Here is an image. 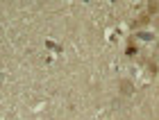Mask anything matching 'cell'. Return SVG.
<instances>
[{
	"label": "cell",
	"instance_id": "obj_1",
	"mask_svg": "<svg viewBox=\"0 0 159 120\" xmlns=\"http://www.w3.org/2000/svg\"><path fill=\"white\" fill-rule=\"evenodd\" d=\"M132 91H134L132 82H127V79H120V93H123V95H132Z\"/></svg>",
	"mask_w": 159,
	"mask_h": 120
},
{
	"label": "cell",
	"instance_id": "obj_2",
	"mask_svg": "<svg viewBox=\"0 0 159 120\" xmlns=\"http://www.w3.org/2000/svg\"><path fill=\"white\" fill-rule=\"evenodd\" d=\"M127 54H136V48L134 45H127Z\"/></svg>",
	"mask_w": 159,
	"mask_h": 120
}]
</instances>
